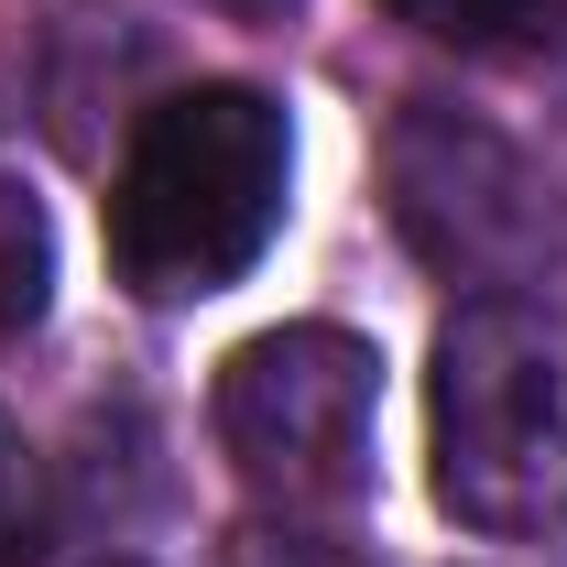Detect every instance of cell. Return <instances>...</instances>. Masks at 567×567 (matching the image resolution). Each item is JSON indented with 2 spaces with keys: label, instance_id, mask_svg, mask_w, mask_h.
Wrapping results in <instances>:
<instances>
[{
  "label": "cell",
  "instance_id": "9",
  "mask_svg": "<svg viewBox=\"0 0 567 567\" xmlns=\"http://www.w3.org/2000/svg\"><path fill=\"white\" fill-rule=\"evenodd\" d=\"M208 11H218V22H251V33H284L306 0H208Z\"/></svg>",
  "mask_w": 567,
  "mask_h": 567
},
{
  "label": "cell",
  "instance_id": "7",
  "mask_svg": "<svg viewBox=\"0 0 567 567\" xmlns=\"http://www.w3.org/2000/svg\"><path fill=\"white\" fill-rule=\"evenodd\" d=\"M55 546V502H44V458L33 436L0 415V567H44Z\"/></svg>",
  "mask_w": 567,
  "mask_h": 567
},
{
  "label": "cell",
  "instance_id": "6",
  "mask_svg": "<svg viewBox=\"0 0 567 567\" xmlns=\"http://www.w3.org/2000/svg\"><path fill=\"white\" fill-rule=\"evenodd\" d=\"M55 306V229H44V197L22 175H0V350L33 339Z\"/></svg>",
  "mask_w": 567,
  "mask_h": 567
},
{
  "label": "cell",
  "instance_id": "5",
  "mask_svg": "<svg viewBox=\"0 0 567 567\" xmlns=\"http://www.w3.org/2000/svg\"><path fill=\"white\" fill-rule=\"evenodd\" d=\"M382 11L458 55H546L567 33V0H382Z\"/></svg>",
  "mask_w": 567,
  "mask_h": 567
},
{
  "label": "cell",
  "instance_id": "1",
  "mask_svg": "<svg viewBox=\"0 0 567 567\" xmlns=\"http://www.w3.org/2000/svg\"><path fill=\"white\" fill-rule=\"evenodd\" d=\"M295 197V121L274 87L197 76L132 110V142L110 164V274L142 306H208L274 251Z\"/></svg>",
  "mask_w": 567,
  "mask_h": 567
},
{
  "label": "cell",
  "instance_id": "8",
  "mask_svg": "<svg viewBox=\"0 0 567 567\" xmlns=\"http://www.w3.org/2000/svg\"><path fill=\"white\" fill-rule=\"evenodd\" d=\"M240 567H371V557L328 546V535H251V546H240Z\"/></svg>",
  "mask_w": 567,
  "mask_h": 567
},
{
  "label": "cell",
  "instance_id": "4",
  "mask_svg": "<svg viewBox=\"0 0 567 567\" xmlns=\"http://www.w3.org/2000/svg\"><path fill=\"white\" fill-rule=\"evenodd\" d=\"M382 186H393V229L415 240V262L447 284H524V262L546 251V208H535L524 153L447 99H415L393 121Z\"/></svg>",
  "mask_w": 567,
  "mask_h": 567
},
{
  "label": "cell",
  "instance_id": "3",
  "mask_svg": "<svg viewBox=\"0 0 567 567\" xmlns=\"http://www.w3.org/2000/svg\"><path fill=\"white\" fill-rule=\"evenodd\" d=\"M218 458L274 513H339L371 492V425H382V350L360 328L295 317L218 360Z\"/></svg>",
  "mask_w": 567,
  "mask_h": 567
},
{
  "label": "cell",
  "instance_id": "2",
  "mask_svg": "<svg viewBox=\"0 0 567 567\" xmlns=\"http://www.w3.org/2000/svg\"><path fill=\"white\" fill-rule=\"evenodd\" d=\"M425 447H436V502L470 535L524 546L567 524V328L546 306L470 295L436 328Z\"/></svg>",
  "mask_w": 567,
  "mask_h": 567
}]
</instances>
